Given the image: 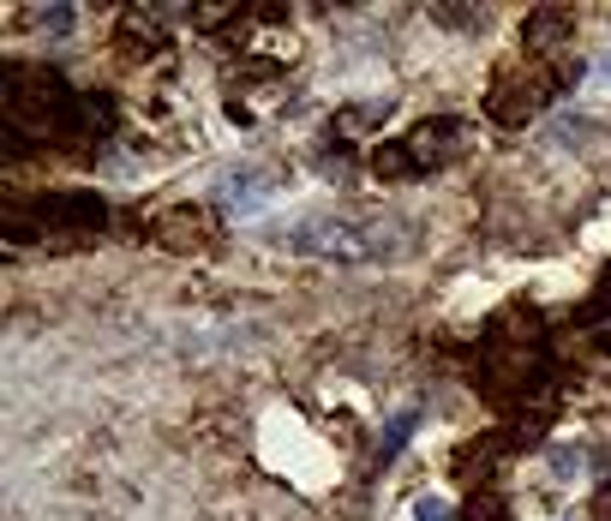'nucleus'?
I'll return each mask as SVG.
<instances>
[{
	"mask_svg": "<svg viewBox=\"0 0 611 521\" xmlns=\"http://www.w3.org/2000/svg\"><path fill=\"white\" fill-rule=\"evenodd\" d=\"M414 240V228L396 222V216H300V222L283 228L288 252H324V258H390Z\"/></svg>",
	"mask_w": 611,
	"mask_h": 521,
	"instance_id": "1",
	"label": "nucleus"
},
{
	"mask_svg": "<svg viewBox=\"0 0 611 521\" xmlns=\"http://www.w3.org/2000/svg\"><path fill=\"white\" fill-rule=\"evenodd\" d=\"M581 67H569V60H516V67H504L498 79H492L486 91V114L498 126H521L533 120L545 103H557L564 96V84L576 79Z\"/></svg>",
	"mask_w": 611,
	"mask_h": 521,
	"instance_id": "2",
	"label": "nucleus"
},
{
	"mask_svg": "<svg viewBox=\"0 0 611 521\" xmlns=\"http://www.w3.org/2000/svg\"><path fill=\"white\" fill-rule=\"evenodd\" d=\"M150 240L162 252H210L216 246V216L204 205H174L150 222Z\"/></svg>",
	"mask_w": 611,
	"mask_h": 521,
	"instance_id": "3",
	"label": "nucleus"
},
{
	"mask_svg": "<svg viewBox=\"0 0 611 521\" xmlns=\"http://www.w3.org/2000/svg\"><path fill=\"white\" fill-rule=\"evenodd\" d=\"M36 222H43V240L55 234V228H102L108 222V205H102L96 193H48L43 205H36Z\"/></svg>",
	"mask_w": 611,
	"mask_h": 521,
	"instance_id": "4",
	"label": "nucleus"
},
{
	"mask_svg": "<svg viewBox=\"0 0 611 521\" xmlns=\"http://www.w3.org/2000/svg\"><path fill=\"white\" fill-rule=\"evenodd\" d=\"M569 36H576V12H564V7H540V12H528V24H521L528 60H557Z\"/></svg>",
	"mask_w": 611,
	"mask_h": 521,
	"instance_id": "5",
	"label": "nucleus"
},
{
	"mask_svg": "<svg viewBox=\"0 0 611 521\" xmlns=\"http://www.w3.org/2000/svg\"><path fill=\"white\" fill-rule=\"evenodd\" d=\"M462 138H468V126H462V120H450V114H438V120L414 126V132H407V144H414L419 169H431V162L456 157V144H462Z\"/></svg>",
	"mask_w": 611,
	"mask_h": 521,
	"instance_id": "6",
	"label": "nucleus"
},
{
	"mask_svg": "<svg viewBox=\"0 0 611 521\" xmlns=\"http://www.w3.org/2000/svg\"><path fill=\"white\" fill-rule=\"evenodd\" d=\"M120 48H169V24L145 7H126L120 12Z\"/></svg>",
	"mask_w": 611,
	"mask_h": 521,
	"instance_id": "7",
	"label": "nucleus"
},
{
	"mask_svg": "<svg viewBox=\"0 0 611 521\" xmlns=\"http://www.w3.org/2000/svg\"><path fill=\"white\" fill-rule=\"evenodd\" d=\"M372 174L378 181H414V174H426V169H419V157H414L407 138H390V144L372 150Z\"/></svg>",
	"mask_w": 611,
	"mask_h": 521,
	"instance_id": "8",
	"label": "nucleus"
},
{
	"mask_svg": "<svg viewBox=\"0 0 611 521\" xmlns=\"http://www.w3.org/2000/svg\"><path fill=\"white\" fill-rule=\"evenodd\" d=\"M414 426H419V414H414V408L390 419V426H384V438H378V450H372V462H378V467H384V462H396V455H402V443H407V431H414Z\"/></svg>",
	"mask_w": 611,
	"mask_h": 521,
	"instance_id": "9",
	"label": "nucleus"
},
{
	"mask_svg": "<svg viewBox=\"0 0 611 521\" xmlns=\"http://www.w3.org/2000/svg\"><path fill=\"white\" fill-rule=\"evenodd\" d=\"M462 521H509V498H504V491H492V486H480L474 498L462 503Z\"/></svg>",
	"mask_w": 611,
	"mask_h": 521,
	"instance_id": "10",
	"label": "nucleus"
},
{
	"mask_svg": "<svg viewBox=\"0 0 611 521\" xmlns=\"http://www.w3.org/2000/svg\"><path fill=\"white\" fill-rule=\"evenodd\" d=\"M600 317H611V276H606V282H600V294H593V300H588V306H581V312H576V324H600Z\"/></svg>",
	"mask_w": 611,
	"mask_h": 521,
	"instance_id": "11",
	"label": "nucleus"
},
{
	"mask_svg": "<svg viewBox=\"0 0 611 521\" xmlns=\"http://www.w3.org/2000/svg\"><path fill=\"white\" fill-rule=\"evenodd\" d=\"M36 31H48V36H67V31H72V12H67V7H48V12H36Z\"/></svg>",
	"mask_w": 611,
	"mask_h": 521,
	"instance_id": "12",
	"label": "nucleus"
},
{
	"mask_svg": "<svg viewBox=\"0 0 611 521\" xmlns=\"http://www.w3.org/2000/svg\"><path fill=\"white\" fill-rule=\"evenodd\" d=\"M390 103H360V108H348L342 114V126H372V120H384Z\"/></svg>",
	"mask_w": 611,
	"mask_h": 521,
	"instance_id": "13",
	"label": "nucleus"
},
{
	"mask_svg": "<svg viewBox=\"0 0 611 521\" xmlns=\"http://www.w3.org/2000/svg\"><path fill=\"white\" fill-rule=\"evenodd\" d=\"M450 516H456V510H450V503L438 498V491H431V498H419V503H414V521H450Z\"/></svg>",
	"mask_w": 611,
	"mask_h": 521,
	"instance_id": "14",
	"label": "nucleus"
},
{
	"mask_svg": "<svg viewBox=\"0 0 611 521\" xmlns=\"http://www.w3.org/2000/svg\"><path fill=\"white\" fill-rule=\"evenodd\" d=\"M581 462H588V455L569 450V443H557V450H552V467H557V474H581Z\"/></svg>",
	"mask_w": 611,
	"mask_h": 521,
	"instance_id": "15",
	"label": "nucleus"
},
{
	"mask_svg": "<svg viewBox=\"0 0 611 521\" xmlns=\"http://www.w3.org/2000/svg\"><path fill=\"white\" fill-rule=\"evenodd\" d=\"M593 521H611V479L593 491Z\"/></svg>",
	"mask_w": 611,
	"mask_h": 521,
	"instance_id": "16",
	"label": "nucleus"
},
{
	"mask_svg": "<svg viewBox=\"0 0 611 521\" xmlns=\"http://www.w3.org/2000/svg\"><path fill=\"white\" fill-rule=\"evenodd\" d=\"M606 79H611V60H606Z\"/></svg>",
	"mask_w": 611,
	"mask_h": 521,
	"instance_id": "17",
	"label": "nucleus"
}]
</instances>
